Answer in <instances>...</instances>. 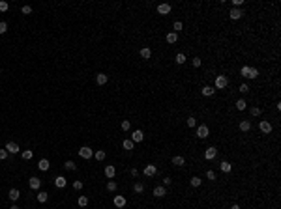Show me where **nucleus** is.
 I'll return each instance as SVG.
<instances>
[{
    "instance_id": "45",
    "label": "nucleus",
    "mask_w": 281,
    "mask_h": 209,
    "mask_svg": "<svg viewBox=\"0 0 281 209\" xmlns=\"http://www.w3.org/2000/svg\"><path fill=\"white\" fill-rule=\"evenodd\" d=\"M8 8H10V4L6 0H0V11H8Z\"/></svg>"
},
{
    "instance_id": "40",
    "label": "nucleus",
    "mask_w": 281,
    "mask_h": 209,
    "mask_svg": "<svg viewBox=\"0 0 281 209\" xmlns=\"http://www.w3.org/2000/svg\"><path fill=\"white\" fill-rule=\"evenodd\" d=\"M120 127H122V131H129V129H131V123H129V120H124V122L120 123Z\"/></svg>"
},
{
    "instance_id": "13",
    "label": "nucleus",
    "mask_w": 281,
    "mask_h": 209,
    "mask_svg": "<svg viewBox=\"0 0 281 209\" xmlns=\"http://www.w3.org/2000/svg\"><path fill=\"white\" fill-rule=\"evenodd\" d=\"M201 94H202L204 97H212V95L216 94V88H212V86H204V88L201 90Z\"/></svg>"
},
{
    "instance_id": "44",
    "label": "nucleus",
    "mask_w": 281,
    "mask_h": 209,
    "mask_svg": "<svg viewBox=\"0 0 281 209\" xmlns=\"http://www.w3.org/2000/svg\"><path fill=\"white\" fill-rule=\"evenodd\" d=\"M21 11H22V15H30L32 13V6H22Z\"/></svg>"
},
{
    "instance_id": "42",
    "label": "nucleus",
    "mask_w": 281,
    "mask_h": 209,
    "mask_svg": "<svg viewBox=\"0 0 281 209\" xmlns=\"http://www.w3.org/2000/svg\"><path fill=\"white\" fill-rule=\"evenodd\" d=\"M259 77V69L257 67H251V71H249V79H257Z\"/></svg>"
},
{
    "instance_id": "26",
    "label": "nucleus",
    "mask_w": 281,
    "mask_h": 209,
    "mask_svg": "<svg viewBox=\"0 0 281 209\" xmlns=\"http://www.w3.org/2000/svg\"><path fill=\"white\" fill-rule=\"evenodd\" d=\"M185 60H187V58H185V54H184V52H178V54L174 56V62H176L178 65H182V64H185Z\"/></svg>"
},
{
    "instance_id": "1",
    "label": "nucleus",
    "mask_w": 281,
    "mask_h": 209,
    "mask_svg": "<svg viewBox=\"0 0 281 209\" xmlns=\"http://www.w3.org/2000/svg\"><path fill=\"white\" fill-rule=\"evenodd\" d=\"M227 84H229V79H227L225 75H218V77H216V88H218V90H225Z\"/></svg>"
},
{
    "instance_id": "38",
    "label": "nucleus",
    "mask_w": 281,
    "mask_h": 209,
    "mask_svg": "<svg viewBox=\"0 0 281 209\" xmlns=\"http://www.w3.org/2000/svg\"><path fill=\"white\" fill-rule=\"evenodd\" d=\"M94 157H96L98 161H103V159H105V151H103V149H98L96 153H94Z\"/></svg>"
},
{
    "instance_id": "5",
    "label": "nucleus",
    "mask_w": 281,
    "mask_h": 209,
    "mask_svg": "<svg viewBox=\"0 0 281 209\" xmlns=\"http://www.w3.org/2000/svg\"><path fill=\"white\" fill-rule=\"evenodd\" d=\"M216 157H218V148H214V146L206 148V151H204V159H208V161H214Z\"/></svg>"
},
{
    "instance_id": "50",
    "label": "nucleus",
    "mask_w": 281,
    "mask_h": 209,
    "mask_svg": "<svg viewBox=\"0 0 281 209\" xmlns=\"http://www.w3.org/2000/svg\"><path fill=\"white\" fill-rule=\"evenodd\" d=\"M232 4H234V8H242L244 0H232Z\"/></svg>"
},
{
    "instance_id": "30",
    "label": "nucleus",
    "mask_w": 281,
    "mask_h": 209,
    "mask_svg": "<svg viewBox=\"0 0 281 209\" xmlns=\"http://www.w3.org/2000/svg\"><path fill=\"white\" fill-rule=\"evenodd\" d=\"M133 191H135L137 194H140V192H143V191H145V185H143V183H140V181H137V183L133 185Z\"/></svg>"
},
{
    "instance_id": "55",
    "label": "nucleus",
    "mask_w": 281,
    "mask_h": 209,
    "mask_svg": "<svg viewBox=\"0 0 281 209\" xmlns=\"http://www.w3.org/2000/svg\"><path fill=\"white\" fill-rule=\"evenodd\" d=\"M0 73H2V69H0Z\"/></svg>"
},
{
    "instance_id": "33",
    "label": "nucleus",
    "mask_w": 281,
    "mask_h": 209,
    "mask_svg": "<svg viewBox=\"0 0 281 209\" xmlns=\"http://www.w3.org/2000/svg\"><path fill=\"white\" fill-rule=\"evenodd\" d=\"M122 148H124V149H128V151H131V149L135 148V144H133L131 140H124V142H122Z\"/></svg>"
},
{
    "instance_id": "24",
    "label": "nucleus",
    "mask_w": 281,
    "mask_h": 209,
    "mask_svg": "<svg viewBox=\"0 0 281 209\" xmlns=\"http://www.w3.org/2000/svg\"><path fill=\"white\" fill-rule=\"evenodd\" d=\"M64 168L69 170V172H75V170H77V164H75L73 161H66V162H64Z\"/></svg>"
},
{
    "instance_id": "10",
    "label": "nucleus",
    "mask_w": 281,
    "mask_h": 209,
    "mask_svg": "<svg viewBox=\"0 0 281 209\" xmlns=\"http://www.w3.org/2000/svg\"><path fill=\"white\" fill-rule=\"evenodd\" d=\"M79 155H81L83 159H90V157H94V151H92L88 146H83V148L79 149Z\"/></svg>"
},
{
    "instance_id": "7",
    "label": "nucleus",
    "mask_w": 281,
    "mask_h": 209,
    "mask_svg": "<svg viewBox=\"0 0 281 209\" xmlns=\"http://www.w3.org/2000/svg\"><path fill=\"white\" fill-rule=\"evenodd\" d=\"M259 129H261V133L270 134V133H272V123H270V122H266V120H263V122L259 123Z\"/></svg>"
},
{
    "instance_id": "18",
    "label": "nucleus",
    "mask_w": 281,
    "mask_h": 209,
    "mask_svg": "<svg viewBox=\"0 0 281 209\" xmlns=\"http://www.w3.org/2000/svg\"><path fill=\"white\" fill-rule=\"evenodd\" d=\"M173 164H174V166H184V164H185V159H184L182 155H174V157H173Z\"/></svg>"
},
{
    "instance_id": "15",
    "label": "nucleus",
    "mask_w": 281,
    "mask_h": 209,
    "mask_svg": "<svg viewBox=\"0 0 281 209\" xmlns=\"http://www.w3.org/2000/svg\"><path fill=\"white\" fill-rule=\"evenodd\" d=\"M112 202H114V205H116V207H120V209L126 205V198H124V196H120V194H116Z\"/></svg>"
},
{
    "instance_id": "2",
    "label": "nucleus",
    "mask_w": 281,
    "mask_h": 209,
    "mask_svg": "<svg viewBox=\"0 0 281 209\" xmlns=\"http://www.w3.org/2000/svg\"><path fill=\"white\" fill-rule=\"evenodd\" d=\"M143 138H145V133L140 131V129H135V131L131 133V138H129V140H131L133 144H137V142H143Z\"/></svg>"
},
{
    "instance_id": "32",
    "label": "nucleus",
    "mask_w": 281,
    "mask_h": 209,
    "mask_svg": "<svg viewBox=\"0 0 281 209\" xmlns=\"http://www.w3.org/2000/svg\"><path fill=\"white\" fill-rule=\"evenodd\" d=\"M236 108H238V110H246V108H247L246 99H238V101H236Z\"/></svg>"
},
{
    "instance_id": "35",
    "label": "nucleus",
    "mask_w": 281,
    "mask_h": 209,
    "mask_svg": "<svg viewBox=\"0 0 281 209\" xmlns=\"http://www.w3.org/2000/svg\"><path fill=\"white\" fill-rule=\"evenodd\" d=\"M107 191H109V192H114V191H116V181H112V179L107 181Z\"/></svg>"
},
{
    "instance_id": "4",
    "label": "nucleus",
    "mask_w": 281,
    "mask_h": 209,
    "mask_svg": "<svg viewBox=\"0 0 281 209\" xmlns=\"http://www.w3.org/2000/svg\"><path fill=\"white\" fill-rule=\"evenodd\" d=\"M4 149L8 151V155H10V153H13V155H15V153H19V151H21L19 144H17V142H13V140H10V142L6 144V148H4Z\"/></svg>"
},
{
    "instance_id": "47",
    "label": "nucleus",
    "mask_w": 281,
    "mask_h": 209,
    "mask_svg": "<svg viewBox=\"0 0 281 209\" xmlns=\"http://www.w3.org/2000/svg\"><path fill=\"white\" fill-rule=\"evenodd\" d=\"M191 64H193V67H201V64H202V60H201V58H197V56H195V58H193V60H191Z\"/></svg>"
},
{
    "instance_id": "29",
    "label": "nucleus",
    "mask_w": 281,
    "mask_h": 209,
    "mask_svg": "<svg viewBox=\"0 0 281 209\" xmlns=\"http://www.w3.org/2000/svg\"><path fill=\"white\" fill-rule=\"evenodd\" d=\"M36 198H38V202H39V203H45L47 200H49V194H47V192H38V196H36Z\"/></svg>"
},
{
    "instance_id": "36",
    "label": "nucleus",
    "mask_w": 281,
    "mask_h": 209,
    "mask_svg": "<svg viewBox=\"0 0 281 209\" xmlns=\"http://www.w3.org/2000/svg\"><path fill=\"white\" fill-rule=\"evenodd\" d=\"M77 203H79L81 207H86V205H88V198H86V196H79V200H77Z\"/></svg>"
},
{
    "instance_id": "28",
    "label": "nucleus",
    "mask_w": 281,
    "mask_h": 209,
    "mask_svg": "<svg viewBox=\"0 0 281 209\" xmlns=\"http://www.w3.org/2000/svg\"><path fill=\"white\" fill-rule=\"evenodd\" d=\"M21 157L25 159V161H30V159L34 157V151H32V149H25V151L21 153Z\"/></svg>"
},
{
    "instance_id": "12",
    "label": "nucleus",
    "mask_w": 281,
    "mask_h": 209,
    "mask_svg": "<svg viewBox=\"0 0 281 209\" xmlns=\"http://www.w3.org/2000/svg\"><path fill=\"white\" fill-rule=\"evenodd\" d=\"M157 13L159 15H169L171 13V4H159L157 6Z\"/></svg>"
},
{
    "instance_id": "43",
    "label": "nucleus",
    "mask_w": 281,
    "mask_h": 209,
    "mask_svg": "<svg viewBox=\"0 0 281 209\" xmlns=\"http://www.w3.org/2000/svg\"><path fill=\"white\" fill-rule=\"evenodd\" d=\"M185 123H187V127H195V125H197V120L193 118V116H189V118H187V122H185Z\"/></svg>"
},
{
    "instance_id": "9",
    "label": "nucleus",
    "mask_w": 281,
    "mask_h": 209,
    "mask_svg": "<svg viewBox=\"0 0 281 209\" xmlns=\"http://www.w3.org/2000/svg\"><path fill=\"white\" fill-rule=\"evenodd\" d=\"M208 134H210L208 125H199V127H197V136H199V138H206Z\"/></svg>"
},
{
    "instance_id": "53",
    "label": "nucleus",
    "mask_w": 281,
    "mask_h": 209,
    "mask_svg": "<svg viewBox=\"0 0 281 209\" xmlns=\"http://www.w3.org/2000/svg\"><path fill=\"white\" fill-rule=\"evenodd\" d=\"M230 209H240V205H238V203H234V205H232Z\"/></svg>"
},
{
    "instance_id": "41",
    "label": "nucleus",
    "mask_w": 281,
    "mask_h": 209,
    "mask_svg": "<svg viewBox=\"0 0 281 209\" xmlns=\"http://www.w3.org/2000/svg\"><path fill=\"white\" fill-rule=\"evenodd\" d=\"M6 32H8V22L0 21V34H6Z\"/></svg>"
},
{
    "instance_id": "37",
    "label": "nucleus",
    "mask_w": 281,
    "mask_h": 209,
    "mask_svg": "<svg viewBox=\"0 0 281 209\" xmlns=\"http://www.w3.org/2000/svg\"><path fill=\"white\" fill-rule=\"evenodd\" d=\"M182 28H184V25H182V22H180V21H176V22H174V25H173V30H174V34H178V32H180Z\"/></svg>"
},
{
    "instance_id": "16",
    "label": "nucleus",
    "mask_w": 281,
    "mask_h": 209,
    "mask_svg": "<svg viewBox=\"0 0 281 209\" xmlns=\"http://www.w3.org/2000/svg\"><path fill=\"white\" fill-rule=\"evenodd\" d=\"M107 80H109V75H105V73H98V75H96V82H98L100 86L107 84Z\"/></svg>"
},
{
    "instance_id": "6",
    "label": "nucleus",
    "mask_w": 281,
    "mask_h": 209,
    "mask_svg": "<svg viewBox=\"0 0 281 209\" xmlns=\"http://www.w3.org/2000/svg\"><path fill=\"white\" fill-rule=\"evenodd\" d=\"M143 174H145L146 177H152V176L157 174V166H156V164H146L145 170H143Z\"/></svg>"
},
{
    "instance_id": "48",
    "label": "nucleus",
    "mask_w": 281,
    "mask_h": 209,
    "mask_svg": "<svg viewBox=\"0 0 281 209\" xmlns=\"http://www.w3.org/2000/svg\"><path fill=\"white\" fill-rule=\"evenodd\" d=\"M6 159H8V151L2 148V149H0V161H6Z\"/></svg>"
},
{
    "instance_id": "54",
    "label": "nucleus",
    "mask_w": 281,
    "mask_h": 209,
    "mask_svg": "<svg viewBox=\"0 0 281 209\" xmlns=\"http://www.w3.org/2000/svg\"><path fill=\"white\" fill-rule=\"evenodd\" d=\"M10 209H21V207H19V205H15V203H13V205H11V207H10Z\"/></svg>"
},
{
    "instance_id": "20",
    "label": "nucleus",
    "mask_w": 281,
    "mask_h": 209,
    "mask_svg": "<svg viewBox=\"0 0 281 209\" xmlns=\"http://www.w3.org/2000/svg\"><path fill=\"white\" fill-rule=\"evenodd\" d=\"M139 54H140V58H143V60H148V58L152 56V51H150V47H143Z\"/></svg>"
},
{
    "instance_id": "49",
    "label": "nucleus",
    "mask_w": 281,
    "mask_h": 209,
    "mask_svg": "<svg viewBox=\"0 0 281 209\" xmlns=\"http://www.w3.org/2000/svg\"><path fill=\"white\" fill-rule=\"evenodd\" d=\"M249 91V86L247 84H240V94H247Z\"/></svg>"
},
{
    "instance_id": "23",
    "label": "nucleus",
    "mask_w": 281,
    "mask_h": 209,
    "mask_svg": "<svg viewBox=\"0 0 281 209\" xmlns=\"http://www.w3.org/2000/svg\"><path fill=\"white\" fill-rule=\"evenodd\" d=\"M219 168H221V172H223V174H229V172L232 170V164H230V162H227V161H223L221 164H219Z\"/></svg>"
},
{
    "instance_id": "14",
    "label": "nucleus",
    "mask_w": 281,
    "mask_h": 209,
    "mask_svg": "<svg viewBox=\"0 0 281 209\" xmlns=\"http://www.w3.org/2000/svg\"><path fill=\"white\" fill-rule=\"evenodd\" d=\"M38 168H39L41 172H47V170H49V168H51V162H49V161H47V159H41V161L38 162Z\"/></svg>"
},
{
    "instance_id": "34",
    "label": "nucleus",
    "mask_w": 281,
    "mask_h": 209,
    "mask_svg": "<svg viewBox=\"0 0 281 209\" xmlns=\"http://www.w3.org/2000/svg\"><path fill=\"white\" fill-rule=\"evenodd\" d=\"M261 112H263V110H261L259 106H251V108H249V114L255 116V118H257V116H261Z\"/></svg>"
},
{
    "instance_id": "8",
    "label": "nucleus",
    "mask_w": 281,
    "mask_h": 209,
    "mask_svg": "<svg viewBox=\"0 0 281 209\" xmlns=\"http://www.w3.org/2000/svg\"><path fill=\"white\" fill-rule=\"evenodd\" d=\"M28 187H30L32 191H38V189L41 187V179H39V177H30V179H28Z\"/></svg>"
},
{
    "instance_id": "11",
    "label": "nucleus",
    "mask_w": 281,
    "mask_h": 209,
    "mask_svg": "<svg viewBox=\"0 0 281 209\" xmlns=\"http://www.w3.org/2000/svg\"><path fill=\"white\" fill-rule=\"evenodd\" d=\"M152 192H154V196H156V198H163V196L167 194V189L163 187V185H159V187H156Z\"/></svg>"
},
{
    "instance_id": "17",
    "label": "nucleus",
    "mask_w": 281,
    "mask_h": 209,
    "mask_svg": "<svg viewBox=\"0 0 281 209\" xmlns=\"http://www.w3.org/2000/svg\"><path fill=\"white\" fill-rule=\"evenodd\" d=\"M55 185H56L58 189H64L66 185H67V181H66V177H62V176H56V177H55Z\"/></svg>"
},
{
    "instance_id": "31",
    "label": "nucleus",
    "mask_w": 281,
    "mask_h": 209,
    "mask_svg": "<svg viewBox=\"0 0 281 209\" xmlns=\"http://www.w3.org/2000/svg\"><path fill=\"white\" fill-rule=\"evenodd\" d=\"M249 71H251V67H249V65H244V67L240 69V75L246 77V79H249Z\"/></svg>"
},
{
    "instance_id": "52",
    "label": "nucleus",
    "mask_w": 281,
    "mask_h": 209,
    "mask_svg": "<svg viewBox=\"0 0 281 209\" xmlns=\"http://www.w3.org/2000/svg\"><path fill=\"white\" fill-rule=\"evenodd\" d=\"M131 176L137 177V176H139V170H137V168H131Z\"/></svg>"
},
{
    "instance_id": "46",
    "label": "nucleus",
    "mask_w": 281,
    "mask_h": 209,
    "mask_svg": "<svg viewBox=\"0 0 281 209\" xmlns=\"http://www.w3.org/2000/svg\"><path fill=\"white\" fill-rule=\"evenodd\" d=\"M206 177H208L210 181H214V179H216V172H214V170H208V172H206Z\"/></svg>"
},
{
    "instance_id": "51",
    "label": "nucleus",
    "mask_w": 281,
    "mask_h": 209,
    "mask_svg": "<svg viewBox=\"0 0 281 209\" xmlns=\"http://www.w3.org/2000/svg\"><path fill=\"white\" fill-rule=\"evenodd\" d=\"M171 183H173V179H171V177H165V179H163V187H169Z\"/></svg>"
},
{
    "instance_id": "3",
    "label": "nucleus",
    "mask_w": 281,
    "mask_h": 209,
    "mask_svg": "<svg viewBox=\"0 0 281 209\" xmlns=\"http://www.w3.org/2000/svg\"><path fill=\"white\" fill-rule=\"evenodd\" d=\"M229 17H230L232 21H238V19L244 17V10H242V8H232V10L229 11Z\"/></svg>"
},
{
    "instance_id": "27",
    "label": "nucleus",
    "mask_w": 281,
    "mask_h": 209,
    "mask_svg": "<svg viewBox=\"0 0 281 209\" xmlns=\"http://www.w3.org/2000/svg\"><path fill=\"white\" fill-rule=\"evenodd\" d=\"M201 183H202V179H201L199 176H193V177L189 179V185H191V187H201Z\"/></svg>"
},
{
    "instance_id": "19",
    "label": "nucleus",
    "mask_w": 281,
    "mask_h": 209,
    "mask_svg": "<svg viewBox=\"0 0 281 209\" xmlns=\"http://www.w3.org/2000/svg\"><path fill=\"white\" fill-rule=\"evenodd\" d=\"M114 174H116V168H114L112 164H107V166H105V176H107L109 179H112Z\"/></svg>"
},
{
    "instance_id": "21",
    "label": "nucleus",
    "mask_w": 281,
    "mask_h": 209,
    "mask_svg": "<svg viewBox=\"0 0 281 209\" xmlns=\"http://www.w3.org/2000/svg\"><path fill=\"white\" fill-rule=\"evenodd\" d=\"M249 129H251V122H249V120H242V122H240V131H242V133H247Z\"/></svg>"
},
{
    "instance_id": "39",
    "label": "nucleus",
    "mask_w": 281,
    "mask_h": 209,
    "mask_svg": "<svg viewBox=\"0 0 281 209\" xmlns=\"http://www.w3.org/2000/svg\"><path fill=\"white\" fill-rule=\"evenodd\" d=\"M83 187H84L83 181H79V179H75V181H73V191H81Z\"/></svg>"
},
{
    "instance_id": "25",
    "label": "nucleus",
    "mask_w": 281,
    "mask_h": 209,
    "mask_svg": "<svg viewBox=\"0 0 281 209\" xmlns=\"http://www.w3.org/2000/svg\"><path fill=\"white\" fill-rule=\"evenodd\" d=\"M165 39H167V43H176V41H178V34H174V32H169V34L165 36Z\"/></svg>"
},
{
    "instance_id": "22",
    "label": "nucleus",
    "mask_w": 281,
    "mask_h": 209,
    "mask_svg": "<svg viewBox=\"0 0 281 209\" xmlns=\"http://www.w3.org/2000/svg\"><path fill=\"white\" fill-rule=\"evenodd\" d=\"M8 196H10V200H11V202H17V200L21 198V192H19L17 189H11V191L8 192Z\"/></svg>"
}]
</instances>
